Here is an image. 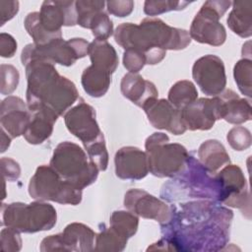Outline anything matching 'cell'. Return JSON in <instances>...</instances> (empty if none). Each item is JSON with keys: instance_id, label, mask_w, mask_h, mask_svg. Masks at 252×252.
<instances>
[{"instance_id": "obj_1", "label": "cell", "mask_w": 252, "mask_h": 252, "mask_svg": "<svg viewBox=\"0 0 252 252\" xmlns=\"http://www.w3.org/2000/svg\"><path fill=\"white\" fill-rule=\"evenodd\" d=\"M233 213L212 201L171 206L169 220L160 224L162 237L148 250L215 252L229 241Z\"/></svg>"}, {"instance_id": "obj_2", "label": "cell", "mask_w": 252, "mask_h": 252, "mask_svg": "<svg viewBox=\"0 0 252 252\" xmlns=\"http://www.w3.org/2000/svg\"><path fill=\"white\" fill-rule=\"evenodd\" d=\"M27 76V105L31 112L42 111L56 120L79 98L75 84L61 76L54 64L32 60L23 64Z\"/></svg>"}, {"instance_id": "obj_3", "label": "cell", "mask_w": 252, "mask_h": 252, "mask_svg": "<svg viewBox=\"0 0 252 252\" xmlns=\"http://www.w3.org/2000/svg\"><path fill=\"white\" fill-rule=\"evenodd\" d=\"M114 39L125 50L143 53L149 65L159 63L166 50L184 49L191 42L186 30L170 27L158 18H145L140 25L123 23L116 28Z\"/></svg>"}, {"instance_id": "obj_4", "label": "cell", "mask_w": 252, "mask_h": 252, "mask_svg": "<svg viewBox=\"0 0 252 252\" xmlns=\"http://www.w3.org/2000/svg\"><path fill=\"white\" fill-rule=\"evenodd\" d=\"M50 166L63 180L80 190L93 184L99 171L86 152L79 145L69 141L56 146Z\"/></svg>"}, {"instance_id": "obj_5", "label": "cell", "mask_w": 252, "mask_h": 252, "mask_svg": "<svg viewBox=\"0 0 252 252\" xmlns=\"http://www.w3.org/2000/svg\"><path fill=\"white\" fill-rule=\"evenodd\" d=\"M2 225L20 233H34L51 229L57 220L54 207L43 201L2 204Z\"/></svg>"}, {"instance_id": "obj_6", "label": "cell", "mask_w": 252, "mask_h": 252, "mask_svg": "<svg viewBox=\"0 0 252 252\" xmlns=\"http://www.w3.org/2000/svg\"><path fill=\"white\" fill-rule=\"evenodd\" d=\"M149 171L159 178L174 177L185 167L189 156L186 148L170 143L164 133H154L145 143Z\"/></svg>"}, {"instance_id": "obj_7", "label": "cell", "mask_w": 252, "mask_h": 252, "mask_svg": "<svg viewBox=\"0 0 252 252\" xmlns=\"http://www.w3.org/2000/svg\"><path fill=\"white\" fill-rule=\"evenodd\" d=\"M174 177V180L170 182L173 187L164 184L161 188V190L178 189L177 192L168 196L166 201L172 202L174 196L181 191V195L189 198L213 199L219 202L220 187L217 177L211 176L210 172L194 157L188 156L185 167Z\"/></svg>"}, {"instance_id": "obj_8", "label": "cell", "mask_w": 252, "mask_h": 252, "mask_svg": "<svg viewBox=\"0 0 252 252\" xmlns=\"http://www.w3.org/2000/svg\"><path fill=\"white\" fill-rule=\"evenodd\" d=\"M29 194L38 201L62 205H78L82 201V190L63 180L50 165L36 168L29 183Z\"/></svg>"}, {"instance_id": "obj_9", "label": "cell", "mask_w": 252, "mask_h": 252, "mask_svg": "<svg viewBox=\"0 0 252 252\" xmlns=\"http://www.w3.org/2000/svg\"><path fill=\"white\" fill-rule=\"evenodd\" d=\"M89 45L90 43L86 39L79 37L69 40L60 37L44 45L30 43L23 49L21 61L22 64H25L32 60H42L52 64L71 66L88 54Z\"/></svg>"}, {"instance_id": "obj_10", "label": "cell", "mask_w": 252, "mask_h": 252, "mask_svg": "<svg viewBox=\"0 0 252 252\" xmlns=\"http://www.w3.org/2000/svg\"><path fill=\"white\" fill-rule=\"evenodd\" d=\"M230 5V1H206L192 21L188 32L190 37L200 43L213 46L223 44L226 32L220 19Z\"/></svg>"}, {"instance_id": "obj_11", "label": "cell", "mask_w": 252, "mask_h": 252, "mask_svg": "<svg viewBox=\"0 0 252 252\" xmlns=\"http://www.w3.org/2000/svg\"><path fill=\"white\" fill-rule=\"evenodd\" d=\"M220 187V203L238 208L247 219H250V194L246 178L238 165L227 164L216 175Z\"/></svg>"}, {"instance_id": "obj_12", "label": "cell", "mask_w": 252, "mask_h": 252, "mask_svg": "<svg viewBox=\"0 0 252 252\" xmlns=\"http://www.w3.org/2000/svg\"><path fill=\"white\" fill-rule=\"evenodd\" d=\"M94 231L80 222L69 223L61 233L42 239L40 251H78L90 252L94 249Z\"/></svg>"}, {"instance_id": "obj_13", "label": "cell", "mask_w": 252, "mask_h": 252, "mask_svg": "<svg viewBox=\"0 0 252 252\" xmlns=\"http://www.w3.org/2000/svg\"><path fill=\"white\" fill-rule=\"evenodd\" d=\"M64 121L69 132L81 140L85 148L95 142L104 140L103 134L95 119L94 108L83 99L77 105L66 111Z\"/></svg>"}, {"instance_id": "obj_14", "label": "cell", "mask_w": 252, "mask_h": 252, "mask_svg": "<svg viewBox=\"0 0 252 252\" xmlns=\"http://www.w3.org/2000/svg\"><path fill=\"white\" fill-rule=\"evenodd\" d=\"M192 76L207 95L220 94L226 85L224 64L217 55L208 54L197 59L192 68Z\"/></svg>"}, {"instance_id": "obj_15", "label": "cell", "mask_w": 252, "mask_h": 252, "mask_svg": "<svg viewBox=\"0 0 252 252\" xmlns=\"http://www.w3.org/2000/svg\"><path fill=\"white\" fill-rule=\"evenodd\" d=\"M124 206L134 215L155 220L160 224L166 223L171 216V207L141 189L127 191L124 197Z\"/></svg>"}, {"instance_id": "obj_16", "label": "cell", "mask_w": 252, "mask_h": 252, "mask_svg": "<svg viewBox=\"0 0 252 252\" xmlns=\"http://www.w3.org/2000/svg\"><path fill=\"white\" fill-rule=\"evenodd\" d=\"M39 22L48 32L62 34V26L77 25L76 1H44L39 11Z\"/></svg>"}, {"instance_id": "obj_17", "label": "cell", "mask_w": 252, "mask_h": 252, "mask_svg": "<svg viewBox=\"0 0 252 252\" xmlns=\"http://www.w3.org/2000/svg\"><path fill=\"white\" fill-rule=\"evenodd\" d=\"M143 109L150 123L157 129H163L174 135H182L187 130L182 122L180 109L174 107L167 99H153Z\"/></svg>"}, {"instance_id": "obj_18", "label": "cell", "mask_w": 252, "mask_h": 252, "mask_svg": "<svg viewBox=\"0 0 252 252\" xmlns=\"http://www.w3.org/2000/svg\"><path fill=\"white\" fill-rule=\"evenodd\" d=\"M180 111L185 128L191 131L210 130L219 119L216 96L213 98H197Z\"/></svg>"}, {"instance_id": "obj_19", "label": "cell", "mask_w": 252, "mask_h": 252, "mask_svg": "<svg viewBox=\"0 0 252 252\" xmlns=\"http://www.w3.org/2000/svg\"><path fill=\"white\" fill-rule=\"evenodd\" d=\"M31 120V111L24 100L15 95H8L1 102V128L12 138L24 135Z\"/></svg>"}, {"instance_id": "obj_20", "label": "cell", "mask_w": 252, "mask_h": 252, "mask_svg": "<svg viewBox=\"0 0 252 252\" xmlns=\"http://www.w3.org/2000/svg\"><path fill=\"white\" fill-rule=\"evenodd\" d=\"M116 176L125 180H140L149 173L145 152L136 147H123L114 157Z\"/></svg>"}, {"instance_id": "obj_21", "label": "cell", "mask_w": 252, "mask_h": 252, "mask_svg": "<svg viewBox=\"0 0 252 252\" xmlns=\"http://www.w3.org/2000/svg\"><path fill=\"white\" fill-rule=\"evenodd\" d=\"M219 119H224L231 124H242L251 119L249 100L240 97L232 90L222 91L216 95Z\"/></svg>"}, {"instance_id": "obj_22", "label": "cell", "mask_w": 252, "mask_h": 252, "mask_svg": "<svg viewBox=\"0 0 252 252\" xmlns=\"http://www.w3.org/2000/svg\"><path fill=\"white\" fill-rule=\"evenodd\" d=\"M122 94L140 107H144L151 100L158 98V93L156 86L137 73H127L120 84Z\"/></svg>"}, {"instance_id": "obj_23", "label": "cell", "mask_w": 252, "mask_h": 252, "mask_svg": "<svg viewBox=\"0 0 252 252\" xmlns=\"http://www.w3.org/2000/svg\"><path fill=\"white\" fill-rule=\"evenodd\" d=\"M201 164L210 172L216 173L218 169L230 162L229 156L221 143L218 140H207L198 149Z\"/></svg>"}, {"instance_id": "obj_24", "label": "cell", "mask_w": 252, "mask_h": 252, "mask_svg": "<svg viewBox=\"0 0 252 252\" xmlns=\"http://www.w3.org/2000/svg\"><path fill=\"white\" fill-rule=\"evenodd\" d=\"M88 55L92 61V65L95 68L113 74L116 70L119 59L114 47L107 40L94 39L89 45Z\"/></svg>"}, {"instance_id": "obj_25", "label": "cell", "mask_w": 252, "mask_h": 252, "mask_svg": "<svg viewBox=\"0 0 252 252\" xmlns=\"http://www.w3.org/2000/svg\"><path fill=\"white\" fill-rule=\"evenodd\" d=\"M56 119L42 111L31 112V120L24 137L32 145H38L47 140L52 132Z\"/></svg>"}, {"instance_id": "obj_26", "label": "cell", "mask_w": 252, "mask_h": 252, "mask_svg": "<svg viewBox=\"0 0 252 252\" xmlns=\"http://www.w3.org/2000/svg\"><path fill=\"white\" fill-rule=\"evenodd\" d=\"M227 18L228 28L240 37L252 34V1H235Z\"/></svg>"}, {"instance_id": "obj_27", "label": "cell", "mask_w": 252, "mask_h": 252, "mask_svg": "<svg viewBox=\"0 0 252 252\" xmlns=\"http://www.w3.org/2000/svg\"><path fill=\"white\" fill-rule=\"evenodd\" d=\"M84 91L93 97L104 95L111 83V74L91 65L87 67L81 77Z\"/></svg>"}, {"instance_id": "obj_28", "label": "cell", "mask_w": 252, "mask_h": 252, "mask_svg": "<svg viewBox=\"0 0 252 252\" xmlns=\"http://www.w3.org/2000/svg\"><path fill=\"white\" fill-rule=\"evenodd\" d=\"M198 98L194 84L187 80L176 82L168 92V101L176 108L182 109Z\"/></svg>"}, {"instance_id": "obj_29", "label": "cell", "mask_w": 252, "mask_h": 252, "mask_svg": "<svg viewBox=\"0 0 252 252\" xmlns=\"http://www.w3.org/2000/svg\"><path fill=\"white\" fill-rule=\"evenodd\" d=\"M110 227L123 237L129 239L138 230L139 219L136 215L126 211H115L110 217Z\"/></svg>"}, {"instance_id": "obj_30", "label": "cell", "mask_w": 252, "mask_h": 252, "mask_svg": "<svg viewBox=\"0 0 252 252\" xmlns=\"http://www.w3.org/2000/svg\"><path fill=\"white\" fill-rule=\"evenodd\" d=\"M25 29L28 33L33 39V43L36 45H44L53 39L62 37V34L50 33L45 31L39 22V12L29 13L25 19Z\"/></svg>"}, {"instance_id": "obj_31", "label": "cell", "mask_w": 252, "mask_h": 252, "mask_svg": "<svg viewBox=\"0 0 252 252\" xmlns=\"http://www.w3.org/2000/svg\"><path fill=\"white\" fill-rule=\"evenodd\" d=\"M127 238L117 233L110 226L95 235V251H123L127 244Z\"/></svg>"}, {"instance_id": "obj_32", "label": "cell", "mask_w": 252, "mask_h": 252, "mask_svg": "<svg viewBox=\"0 0 252 252\" xmlns=\"http://www.w3.org/2000/svg\"><path fill=\"white\" fill-rule=\"evenodd\" d=\"M233 77L241 94L250 98L252 96V61L248 58L237 61L233 68Z\"/></svg>"}, {"instance_id": "obj_33", "label": "cell", "mask_w": 252, "mask_h": 252, "mask_svg": "<svg viewBox=\"0 0 252 252\" xmlns=\"http://www.w3.org/2000/svg\"><path fill=\"white\" fill-rule=\"evenodd\" d=\"M104 5V1H76L77 25L81 26L82 28L89 29L91 21L97 13L103 11Z\"/></svg>"}, {"instance_id": "obj_34", "label": "cell", "mask_w": 252, "mask_h": 252, "mask_svg": "<svg viewBox=\"0 0 252 252\" xmlns=\"http://www.w3.org/2000/svg\"><path fill=\"white\" fill-rule=\"evenodd\" d=\"M90 30H92L93 35L96 39L106 40L113 33V24L107 14L103 11L97 13L90 24Z\"/></svg>"}, {"instance_id": "obj_35", "label": "cell", "mask_w": 252, "mask_h": 252, "mask_svg": "<svg viewBox=\"0 0 252 252\" xmlns=\"http://www.w3.org/2000/svg\"><path fill=\"white\" fill-rule=\"evenodd\" d=\"M190 2L186 1H146L144 12L149 16H157L169 11H179L188 6Z\"/></svg>"}, {"instance_id": "obj_36", "label": "cell", "mask_w": 252, "mask_h": 252, "mask_svg": "<svg viewBox=\"0 0 252 252\" xmlns=\"http://www.w3.org/2000/svg\"><path fill=\"white\" fill-rule=\"evenodd\" d=\"M230 147L235 151H243L251 146L252 137L250 131L243 126H236L229 130L226 136Z\"/></svg>"}, {"instance_id": "obj_37", "label": "cell", "mask_w": 252, "mask_h": 252, "mask_svg": "<svg viewBox=\"0 0 252 252\" xmlns=\"http://www.w3.org/2000/svg\"><path fill=\"white\" fill-rule=\"evenodd\" d=\"M1 94H10L18 87L20 74L16 67L10 64H1Z\"/></svg>"}, {"instance_id": "obj_38", "label": "cell", "mask_w": 252, "mask_h": 252, "mask_svg": "<svg viewBox=\"0 0 252 252\" xmlns=\"http://www.w3.org/2000/svg\"><path fill=\"white\" fill-rule=\"evenodd\" d=\"M0 244L2 251L15 252L19 251L22 248V238L20 236V232L7 227L3 228L0 233Z\"/></svg>"}, {"instance_id": "obj_39", "label": "cell", "mask_w": 252, "mask_h": 252, "mask_svg": "<svg viewBox=\"0 0 252 252\" xmlns=\"http://www.w3.org/2000/svg\"><path fill=\"white\" fill-rule=\"evenodd\" d=\"M147 64L146 57L143 53L127 49L123 53V65L129 73H138Z\"/></svg>"}, {"instance_id": "obj_40", "label": "cell", "mask_w": 252, "mask_h": 252, "mask_svg": "<svg viewBox=\"0 0 252 252\" xmlns=\"http://www.w3.org/2000/svg\"><path fill=\"white\" fill-rule=\"evenodd\" d=\"M107 11L116 17H127L134 9V2L130 0L126 1H108L105 3Z\"/></svg>"}, {"instance_id": "obj_41", "label": "cell", "mask_w": 252, "mask_h": 252, "mask_svg": "<svg viewBox=\"0 0 252 252\" xmlns=\"http://www.w3.org/2000/svg\"><path fill=\"white\" fill-rule=\"evenodd\" d=\"M1 169L4 180L16 181L21 175V168L19 163L10 158H1Z\"/></svg>"}, {"instance_id": "obj_42", "label": "cell", "mask_w": 252, "mask_h": 252, "mask_svg": "<svg viewBox=\"0 0 252 252\" xmlns=\"http://www.w3.org/2000/svg\"><path fill=\"white\" fill-rule=\"evenodd\" d=\"M17 51V42L15 38L6 32L0 34V55L4 58L13 57Z\"/></svg>"}, {"instance_id": "obj_43", "label": "cell", "mask_w": 252, "mask_h": 252, "mask_svg": "<svg viewBox=\"0 0 252 252\" xmlns=\"http://www.w3.org/2000/svg\"><path fill=\"white\" fill-rule=\"evenodd\" d=\"M19 11L18 1H0V26L11 20Z\"/></svg>"}, {"instance_id": "obj_44", "label": "cell", "mask_w": 252, "mask_h": 252, "mask_svg": "<svg viewBox=\"0 0 252 252\" xmlns=\"http://www.w3.org/2000/svg\"><path fill=\"white\" fill-rule=\"evenodd\" d=\"M11 139L6 135V132L1 128V153H4L9 148Z\"/></svg>"}]
</instances>
